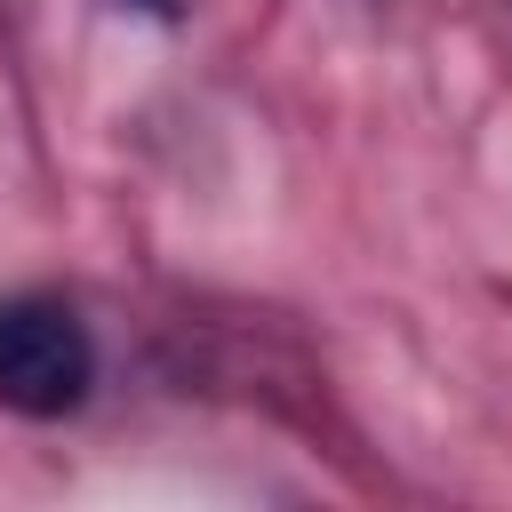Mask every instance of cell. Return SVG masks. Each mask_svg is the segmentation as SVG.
I'll use <instances>...</instances> for the list:
<instances>
[{
    "label": "cell",
    "mask_w": 512,
    "mask_h": 512,
    "mask_svg": "<svg viewBox=\"0 0 512 512\" xmlns=\"http://www.w3.org/2000/svg\"><path fill=\"white\" fill-rule=\"evenodd\" d=\"M96 384V336L64 296H0V408L72 416Z\"/></svg>",
    "instance_id": "cell-1"
},
{
    "label": "cell",
    "mask_w": 512,
    "mask_h": 512,
    "mask_svg": "<svg viewBox=\"0 0 512 512\" xmlns=\"http://www.w3.org/2000/svg\"><path fill=\"white\" fill-rule=\"evenodd\" d=\"M128 8H144V16H176L184 0H128Z\"/></svg>",
    "instance_id": "cell-2"
}]
</instances>
